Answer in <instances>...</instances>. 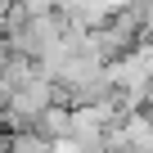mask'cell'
Here are the masks:
<instances>
[{
    "instance_id": "cell-1",
    "label": "cell",
    "mask_w": 153,
    "mask_h": 153,
    "mask_svg": "<svg viewBox=\"0 0 153 153\" xmlns=\"http://www.w3.org/2000/svg\"><path fill=\"white\" fill-rule=\"evenodd\" d=\"M59 99V90H54V81L50 76H41L36 68L23 76V81H14V95H9V104L0 108V122H5L9 131H32V122L50 108Z\"/></svg>"
},
{
    "instance_id": "cell-2",
    "label": "cell",
    "mask_w": 153,
    "mask_h": 153,
    "mask_svg": "<svg viewBox=\"0 0 153 153\" xmlns=\"http://www.w3.org/2000/svg\"><path fill=\"white\" fill-rule=\"evenodd\" d=\"M68 113H72L68 104H50V108L32 122V131H36V135H45L50 144H54V140H68V126H72V122H68Z\"/></svg>"
},
{
    "instance_id": "cell-3",
    "label": "cell",
    "mask_w": 153,
    "mask_h": 153,
    "mask_svg": "<svg viewBox=\"0 0 153 153\" xmlns=\"http://www.w3.org/2000/svg\"><path fill=\"white\" fill-rule=\"evenodd\" d=\"M54 144L45 140V135H36V131H9V149L5 153H50Z\"/></svg>"
}]
</instances>
